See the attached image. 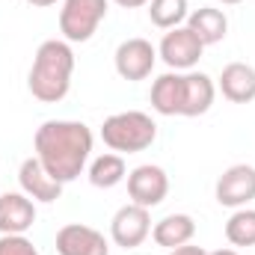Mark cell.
<instances>
[{"label": "cell", "instance_id": "cell-24", "mask_svg": "<svg viewBox=\"0 0 255 255\" xmlns=\"http://www.w3.org/2000/svg\"><path fill=\"white\" fill-rule=\"evenodd\" d=\"M30 6H39V9H45V6H54L57 0H27Z\"/></svg>", "mask_w": 255, "mask_h": 255}, {"label": "cell", "instance_id": "cell-7", "mask_svg": "<svg viewBox=\"0 0 255 255\" xmlns=\"http://www.w3.org/2000/svg\"><path fill=\"white\" fill-rule=\"evenodd\" d=\"M154 63H157V48L148 42V39H125L116 54H113V65H116V74L122 80H145L151 71H154Z\"/></svg>", "mask_w": 255, "mask_h": 255}, {"label": "cell", "instance_id": "cell-18", "mask_svg": "<svg viewBox=\"0 0 255 255\" xmlns=\"http://www.w3.org/2000/svg\"><path fill=\"white\" fill-rule=\"evenodd\" d=\"M128 178V166L125 157L110 151V154H98L92 163H89V181L92 187H101V190H110L116 184H122Z\"/></svg>", "mask_w": 255, "mask_h": 255}, {"label": "cell", "instance_id": "cell-23", "mask_svg": "<svg viewBox=\"0 0 255 255\" xmlns=\"http://www.w3.org/2000/svg\"><path fill=\"white\" fill-rule=\"evenodd\" d=\"M116 6H122V9H139V6H148V0H113Z\"/></svg>", "mask_w": 255, "mask_h": 255}, {"label": "cell", "instance_id": "cell-6", "mask_svg": "<svg viewBox=\"0 0 255 255\" xmlns=\"http://www.w3.org/2000/svg\"><path fill=\"white\" fill-rule=\"evenodd\" d=\"M148 235H151V214L142 205L128 202V205H122L113 214V220H110V241L116 247H122V250L142 247Z\"/></svg>", "mask_w": 255, "mask_h": 255}, {"label": "cell", "instance_id": "cell-3", "mask_svg": "<svg viewBox=\"0 0 255 255\" xmlns=\"http://www.w3.org/2000/svg\"><path fill=\"white\" fill-rule=\"evenodd\" d=\"M101 139L116 154H136L154 145L157 139V122L142 110H125L113 113L101 125Z\"/></svg>", "mask_w": 255, "mask_h": 255}, {"label": "cell", "instance_id": "cell-26", "mask_svg": "<svg viewBox=\"0 0 255 255\" xmlns=\"http://www.w3.org/2000/svg\"><path fill=\"white\" fill-rule=\"evenodd\" d=\"M220 3H226V6H235V3H244V0H220Z\"/></svg>", "mask_w": 255, "mask_h": 255}, {"label": "cell", "instance_id": "cell-17", "mask_svg": "<svg viewBox=\"0 0 255 255\" xmlns=\"http://www.w3.org/2000/svg\"><path fill=\"white\" fill-rule=\"evenodd\" d=\"M151 238L163 250H178V247L190 244L193 238H196V220H193L190 214H169L160 223H154Z\"/></svg>", "mask_w": 255, "mask_h": 255}, {"label": "cell", "instance_id": "cell-25", "mask_svg": "<svg viewBox=\"0 0 255 255\" xmlns=\"http://www.w3.org/2000/svg\"><path fill=\"white\" fill-rule=\"evenodd\" d=\"M208 255H241L238 250H214V253H208Z\"/></svg>", "mask_w": 255, "mask_h": 255}, {"label": "cell", "instance_id": "cell-21", "mask_svg": "<svg viewBox=\"0 0 255 255\" xmlns=\"http://www.w3.org/2000/svg\"><path fill=\"white\" fill-rule=\"evenodd\" d=\"M0 255H42L27 235H0Z\"/></svg>", "mask_w": 255, "mask_h": 255}, {"label": "cell", "instance_id": "cell-10", "mask_svg": "<svg viewBox=\"0 0 255 255\" xmlns=\"http://www.w3.org/2000/svg\"><path fill=\"white\" fill-rule=\"evenodd\" d=\"M57 253L60 255H110L107 238L83 223H68L57 232Z\"/></svg>", "mask_w": 255, "mask_h": 255}, {"label": "cell", "instance_id": "cell-13", "mask_svg": "<svg viewBox=\"0 0 255 255\" xmlns=\"http://www.w3.org/2000/svg\"><path fill=\"white\" fill-rule=\"evenodd\" d=\"M151 110L160 116H184V71H166L151 83Z\"/></svg>", "mask_w": 255, "mask_h": 255}, {"label": "cell", "instance_id": "cell-20", "mask_svg": "<svg viewBox=\"0 0 255 255\" xmlns=\"http://www.w3.org/2000/svg\"><path fill=\"white\" fill-rule=\"evenodd\" d=\"M226 241L232 247H255V211L247 205V208H238L229 220H226Z\"/></svg>", "mask_w": 255, "mask_h": 255}, {"label": "cell", "instance_id": "cell-8", "mask_svg": "<svg viewBox=\"0 0 255 255\" xmlns=\"http://www.w3.org/2000/svg\"><path fill=\"white\" fill-rule=\"evenodd\" d=\"M166 193H169V175L163 166L142 163L128 172V196L133 205H142L151 211L166 199Z\"/></svg>", "mask_w": 255, "mask_h": 255}, {"label": "cell", "instance_id": "cell-2", "mask_svg": "<svg viewBox=\"0 0 255 255\" xmlns=\"http://www.w3.org/2000/svg\"><path fill=\"white\" fill-rule=\"evenodd\" d=\"M71 74H74L71 45L65 39H48L39 45L33 57L30 74H27V89L42 104H60L71 89Z\"/></svg>", "mask_w": 255, "mask_h": 255}, {"label": "cell", "instance_id": "cell-9", "mask_svg": "<svg viewBox=\"0 0 255 255\" xmlns=\"http://www.w3.org/2000/svg\"><path fill=\"white\" fill-rule=\"evenodd\" d=\"M217 202L223 208H247L255 199V166L250 163H235L217 178Z\"/></svg>", "mask_w": 255, "mask_h": 255}, {"label": "cell", "instance_id": "cell-14", "mask_svg": "<svg viewBox=\"0 0 255 255\" xmlns=\"http://www.w3.org/2000/svg\"><path fill=\"white\" fill-rule=\"evenodd\" d=\"M220 92L232 104H250L255 101V68L250 63H229L217 80Z\"/></svg>", "mask_w": 255, "mask_h": 255}, {"label": "cell", "instance_id": "cell-12", "mask_svg": "<svg viewBox=\"0 0 255 255\" xmlns=\"http://www.w3.org/2000/svg\"><path fill=\"white\" fill-rule=\"evenodd\" d=\"M36 223V202L27 193L0 196V235H27Z\"/></svg>", "mask_w": 255, "mask_h": 255}, {"label": "cell", "instance_id": "cell-11", "mask_svg": "<svg viewBox=\"0 0 255 255\" xmlns=\"http://www.w3.org/2000/svg\"><path fill=\"white\" fill-rule=\"evenodd\" d=\"M18 184H21V193H27L33 202H45V205L57 202V199L63 196V187H65L57 178H51V172L39 163L36 154L27 157V160L18 166Z\"/></svg>", "mask_w": 255, "mask_h": 255}, {"label": "cell", "instance_id": "cell-19", "mask_svg": "<svg viewBox=\"0 0 255 255\" xmlns=\"http://www.w3.org/2000/svg\"><path fill=\"white\" fill-rule=\"evenodd\" d=\"M190 15L187 0H148V18L157 30H175L184 27Z\"/></svg>", "mask_w": 255, "mask_h": 255}, {"label": "cell", "instance_id": "cell-5", "mask_svg": "<svg viewBox=\"0 0 255 255\" xmlns=\"http://www.w3.org/2000/svg\"><path fill=\"white\" fill-rule=\"evenodd\" d=\"M202 54H205V45L199 42V36L187 24L175 27V30H166L160 45H157V57L172 71H193L202 60Z\"/></svg>", "mask_w": 255, "mask_h": 255}, {"label": "cell", "instance_id": "cell-4", "mask_svg": "<svg viewBox=\"0 0 255 255\" xmlns=\"http://www.w3.org/2000/svg\"><path fill=\"white\" fill-rule=\"evenodd\" d=\"M107 0H63L60 9V33L68 45L74 42H89L101 21L107 18Z\"/></svg>", "mask_w": 255, "mask_h": 255}, {"label": "cell", "instance_id": "cell-15", "mask_svg": "<svg viewBox=\"0 0 255 255\" xmlns=\"http://www.w3.org/2000/svg\"><path fill=\"white\" fill-rule=\"evenodd\" d=\"M217 83L205 71H184V116H205L214 107Z\"/></svg>", "mask_w": 255, "mask_h": 255}, {"label": "cell", "instance_id": "cell-1", "mask_svg": "<svg viewBox=\"0 0 255 255\" xmlns=\"http://www.w3.org/2000/svg\"><path fill=\"white\" fill-rule=\"evenodd\" d=\"M92 142L95 139L89 125L74 119H48L36 128V136H33L39 163L60 184H71L74 178H80V172L89 163Z\"/></svg>", "mask_w": 255, "mask_h": 255}, {"label": "cell", "instance_id": "cell-16", "mask_svg": "<svg viewBox=\"0 0 255 255\" xmlns=\"http://www.w3.org/2000/svg\"><path fill=\"white\" fill-rule=\"evenodd\" d=\"M187 27L199 36V42L208 48V45H220L226 36H229V18L223 9H214V6H199L187 15Z\"/></svg>", "mask_w": 255, "mask_h": 255}, {"label": "cell", "instance_id": "cell-22", "mask_svg": "<svg viewBox=\"0 0 255 255\" xmlns=\"http://www.w3.org/2000/svg\"><path fill=\"white\" fill-rule=\"evenodd\" d=\"M169 253H175V255H208L202 247H193V244H184V247H178V250H169Z\"/></svg>", "mask_w": 255, "mask_h": 255}, {"label": "cell", "instance_id": "cell-27", "mask_svg": "<svg viewBox=\"0 0 255 255\" xmlns=\"http://www.w3.org/2000/svg\"><path fill=\"white\" fill-rule=\"evenodd\" d=\"M166 255H175V253H166Z\"/></svg>", "mask_w": 255, "mask_h": 255}]
</instances>
